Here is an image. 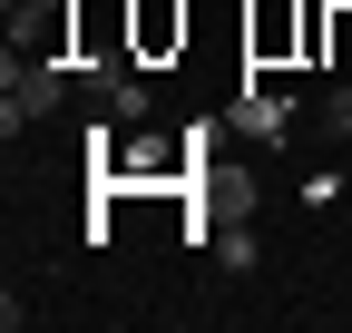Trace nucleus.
<instances>
[{
    "label": "nucleus",
    "instance_id": "obj_1",
    "mask_svg": "<svg viewBox=\"0 0 352 333\" xmlns=\"http://www.w3.org/2000/svg\"><path fill=\"white\" fill-rule=\"evenodd\" d=\"M59 89H69V69H59V59H20V50H10V98H20L30 118H50Z\"/></svg>",
    "mask_w": 352,
    "mask_h": 333
},
{
    "label": "nucleus",
    "instance_id": "obj_2",
    "mask_svg": "<svg viewBox=\"0 0 352 333\" xmlns=\"http://www.w3.org/2000/svg\"><path fill=\"white\" fill-rule=\"evenodd\" d=\"M215 265H254V226H226V235H215Z\"/></svg>",
    "mask_w": 352,
    "mask_h": 333
},
{
    "label": "nucleus",
    "instance_id": "obj_3",
    "mask_svg": "<svg viewBox=\"0 0 352 333\" xmlns=\"http://www.w3.org/2000/svg\"><path fill=\"white\" fill-rule=\"evenodd\" d=\"M333 138H342V157H352V89H333Z\"/></svg>",
    "mask_w": 352,
    "mask_h": 333
}]
</instances>
